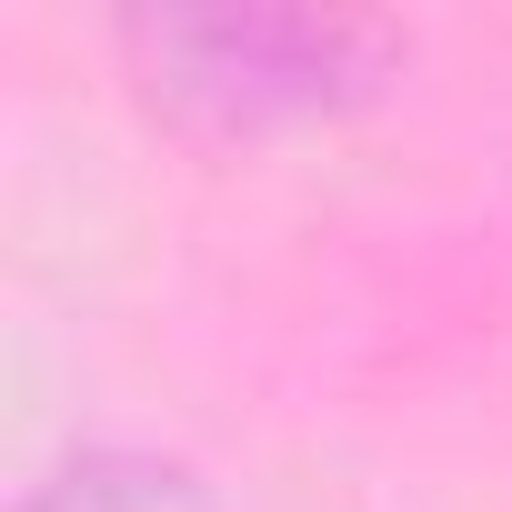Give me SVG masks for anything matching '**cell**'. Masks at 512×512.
<instances>
[{"mask_svg":"<svg viewBox=\"0 0 512 512\" xmlns=\"http://www.w3.org/2000/svg\"><path fill=\"white\" fill-rule=\"evenodd\" d=\"M151 41H161V61L181 71V91L231 101V111L332 101V91L382 51L372 21H312V11H211V21H161Z\"/></svg>","mask_w":512,"mask_h":512,"instance_id":"cell-1","label":"cell"},{"mask_svg":"<svg viewBox=\"0 0 512 512\" xmlns=\"http://www.w3.org/2000/svg\"><path fill=\"white\" fill-rule=\"evenodd\" d=\"M31 512H221L201 482L161 472V462H81L61 492H41Z\"/></svg>","mask_w":512,"mask_h":512,"instance_id":"cell-2","label":"cell"}]
</instances>
